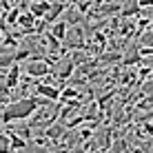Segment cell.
Listing matches in <instances>:
<instances>
[{
  "label": "cell",
  "mask_w": 153,
  "mask_h": 153,
  "mask_svg": "<svg viewBox=\"0 0 153 153\" xmlns=\"http://www.w3.org/2000/svg\"><path fill=\"white\" fill-rule=\"evenodd\" d=\"M40 104H49V100L40 98H20V100H11L9 104L2 107V124H11L16 120H27L38 111Z\"/></svg>",
  "instance_id": "1"
},
{
  "label": "cell",
  "mask_w": 153,
  "mask_h": 153,
  "mask_svg": "<svg viewBox=\"0 0 153 153\" xmlns=\"http://www.w3.org/2000/svg\"><path fill=\"white\" fill-rule=\"evenodd\" d=\"M25 73L29 78H36V80H45L51 73V62L42 60V58H29L25 62Z\"/></svg>",
  "instance_id": "2"
},
{
  "label": "cell",
  "mask_w": 153,
  "mask_h": 153,
  "mask_svg": "<svg viewBox=\"0 0 153 153\" xmlns=\"http://www.w3.org/2000/svg\"><path fill=\"white\" fill-rule=\"evenodd\" d=\"M62 45L71 51H78V49H84L87 47V38H84V29L82 27H69V33Z\"/></svg>",
  "instance_id": "3"
},
{
  "label": "cell",
  "mask_w": 153,
  "mask_h": 153,
  "mask_svg": "<svg viewBox=\"0 0 153 153\" xmlns=\"http://www.w3.org/2000/svg\"><path fill=\"white\" fill-rule=\"evenodd\" d=\"M36 93L40 98L49 100V102H60V87H51V84H45V82H36Z\"/></svg>",
  "instance_id": "4"
},
{
  "label": "cell",
  "mask_w": 153,
  "mask_h": 153,
  "mask_svg": "<svg viewBox=\"0 0 153 153\" xmlns=\"http://www.w3.org/2000/svg\"><path fill=\"white\" fill-rule=\"evenodd\" d=\"M51 4H53V2H49V0H33V2L29 4V11L33 13L36 18L45 20L47 13H49V9H51Z\"/></svg>",
  "instance_id": "5"
},
{
  "label": "cell",
  "mask_w": 153,
  "mask_h": 153,
  "mask_svg": "<svg viewBox=\"0 0 153 153\" xmlns=\"http://www.w3.org/2000/svg\"><path fill=\"white\" fill-rule=\"evenodd\" d=\"M65 9H67V2H53L51 4V9H49V13H47V18H45V22L49 25H53V22H58V20H62L60 16L65 13Z\"/></svg>",
  "instance_id": "6"
},
{
  "label": "cell",
  "mask_w": 153,
  "mask_h": 153,
  "mask_svg": "<svg viewBox=\"0 0 153 153\" xmlns=\"http://www.w3.org/2000/svg\"><path fill=\"white\" fill-rule=\"evenodd\" d=\"M51 33H53L56 36V38L58 40H60V42H65V38H67V33H69V22H67V20L65 18H62V20H58V22H53V25H51Z\"/></svg>",
  "instance_id": "7"
},
{
  "label": "cell",
  "mask_w": 153,
  "mask_h": 153,
  "mask_svg": "<svg viewBox=\"0 0 153 153\" xmlns=\"http://www.w3.org/2000/svg\"><path fill=\"white\" fill-rule=\"evenodd\" d=\"M65 20L69 22V27H71V25H80L82 20H84V13H82L78 7H71L69 11H67V18H65Z\"/></svg>",
  "instance_id": "8"
},
{
  "label": "cell",
  "mask_w": 153,
  "mask_h": 153,
  "mask_svg": "<svg viewBox=\"0 0 153 153\" xmlns=\"http://www.w3.org/2000/svg\"><path fill=\"white\" fill-rule=\"evenodd\" d=\"M107 153H131V149H129V144H126V140L115 138L113 144H111V149H109Z\"/></svg>",
  "instance_id": "9"
},
{
  "label": "cell",
  "mask_w": 153,
  "mask_h": 153,
  "mask_svg": "<svg viewBox=\"0 0 153 153\" xmlns=\"http://www.w3.org/2000/svg\"><path fill=\"white\" fill-rule=\"evenodd\" d=\"M69 98H78L76 89H65V91L60 93V102H65V100H69Z\"/></svg>",
  "instance_id": "10"
},
{
  "label": "cell",
  "mask_w": 153,
  "mask_h": 153,
  "mask_svg": "<svg viewBox=\"0 0 153 153\" xmlns=\"http://www.w3.org/2000/svg\"><path fill=\"white\" fill-rule=\"evenodd\" d=\"M22 153H47V151L40 149L38 144H27V149H22Z\"/></svg>",
  "instance_id": "11"
}]
</instances>
